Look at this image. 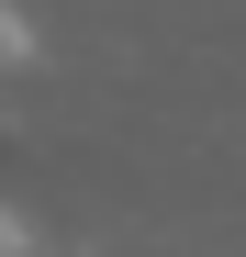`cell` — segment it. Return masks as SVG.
Returning <instances> with one entry per match:
<instances>
[{"instance_id":"cell-1","label":"cell","mask_w":246,"mask_h":257,"mask_svg":"<svg viewBox=\"0 0 246 257\" xmlns=\"http://www.w3.org/2000/svg\"><path fill=\"white\" fill-rule=\"evenodd\" d=\"M0 257H45V246H34V224H23L12 201H0Z\"/></svg>"}]
</instances>
